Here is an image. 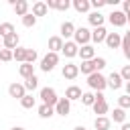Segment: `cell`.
Masks as SVG:
<instances>
[{
  "instance_id": "cell-20",
  "label": "cell",
  "mask_w": 130,
  "mask_h": 130,
  "mask_svg": "<svg viewBox=\"0 0 130 130\" xmlns=\"http://www.w3.org/2000/svg\"><path fill=\"white\" fill-rule=\"evenodd\" d=\"M71 6H73L79 14H85V12H89V8H91V6H89V0H73Z\"/></svg>"
},
{
  "instance_id": "cell-15",
  "label": "cell",
  "mask_w": 130,
  "mask_h": 130,
  "mask_svg": "<svg viewBox=\"0 0 130 130\" xmlns=\"http://www.w3.org/2000/svg\"><path fill=\"white\" fill-rule=\"evenodd\" d=\"M110 126H112V120L108 116H95V120H93L95 130H110Z\"/></svg>"
},
{
  "instance_id": "cell-16",
  "label": "cell",
  "mask_w": 130,
  "mask_h": 130,
  "mask_svg": "<svg viewBox=\"0 0 130 130\" xmlns=\"http://www.w3.org/2000/svg\"><path fill=\"white\" fill-rule=\"evenodd\" d=\"M81 87H77V85H69L67 89H65V98L69 100V102H75V100H81Z\"/></svg>"
},
{
  "instance_id": "cell-45",
  "label": "cell",
  "mask_w": 130,
  "mask_h": 130,
  "mask_svg": "<svg viewBox=\"0 0 130 130\" xmlns=\"http://www.w3.org/2000/svg\"><path fill=\"white\" fill-rule=\"evenodd\" d=\"M10 130H24V128H22V126H12Z\"/></svg>"
},
{
  "instance_id": "cell-29",
  "label": "cell",
  "mask_w": 130,
  "mask_h": 130,
  "mask_svg": "<svg viewBox=\"0 0 130 130\" xmlns=\"http://www.w3.org/2000/svg\"><path fill=\"white\" fill-rule=\"evenodd\" d=\"M79 71H81V73H85V75H91V73H95L93 61H81V65H79Z\"/></svg>"
},
{
  "instance_id": "cell-36",
  "label": "cell",
  "mask_w": 130,
  "mask_h": 130,
  "mask_svg": "<svg viewBox=\"0 0 130 130\" xmlns=\"http://www.w3.org/2000/svg\"><path fill=\"white\" fill-rule=\"evenodd\" d=\"M91 61H93V67H95V71H98V73L106 67V59H104V57H93Z\"/></svg>"
},
{
  "instance_id": "cell-28",
  "label": "cell",
  "mask_w": 130,
  "mask_h": 130,
  "mask_svg": "<svg viewBox=\"0 0 130 130\" xmlns=\"http://www.w3.org/2000/svg\"><path fill=\"white\" fill-rule=\"evenodd\" d=\"M16 30H14V24L12 22H2L0 24V37L4 39V37H8V35H14Z\"/></svg>"
},
{
  "instance_id": "cell-5",
  "label": "cell",
  "mask_w": 130,
  "mask_h": 130,
  "mask_svg": "<svg viewBox=\"0 0 130 130\" xmlns=\"http://www.w3.org/2000/svg\"><path fill=\"white\" fill-rule=\"evenodd\" d=\"M108 20L112 22V26H124L128 20H126V14L122 12V10H112L110 14H108Z\"/></svg>"
},
{
  "instance_id": "cell-24",
  "label": "cell",
  "mask_w": 130,
  "mask_h": 130,
  "mask_svg": "<svg viewBox=\"0 0 130 130\" xmlns=\"http://www.w3.org/2000/svg\"><path fill=\"white\" fill-rule=\"evenodd\" d=\"M47 12H49V8H47L45 2H35V4H32V14H35V16H45Z\"/></svg>"
},
{
  "instance_id": "cell-17",
  "label": "cell",
  "mask_w": 130,
  "mask_h": 130,
  "mask_svg": "<svg viewBox=\"0 0 130 130\" xmlns=\"http://www.w3.org/2000/svg\"><path fill=\"white\" fill-rule=\"evenodd\" d=\"M73 32H75V24H73V22H69V20H65V22L61 24V35H59V37L67 41L69 37H73Z\"/></svg>"
},
{
  "instance_id": "cell-11",
  "label": "cell",
  "mask_w": 130,
  "mask_h": 130,
  "mask_svg": "<svg viewBox=\"0 0 130 130\" xmlns=\"http://www.w3.org/2000/svg\"><path fill=\"white\" fill-rule=\"evenodd\" d=\"M61 73H63V77H65V79H75V77L79 75V65H73V63H67V65H63V69H61Z\"/></svg>"
},
{
  "instance_id": "cell-47",
  "label": "cell",
  "mask_w": 130,
  "mask_h": 130,
  "mask_svg": "<svg viewBox=\"0 0 130 130\" xmlns=\"http://www.w3.org/2000/svg\"><path fill=\"white\" fill-rule=\"evenodd\" d=\"M0 49H2V41H0Z\"/></svg>"
},
{
  "instance_id": "cell-14",
  "label": "cell",
  "mask_w": 130,
  "mask_h": 130,
  "mask_svg": "<svg viewBox=\"0 0 130 130\" xmlns=\"http://www.w3.org/2000/svg\"><path fill=\"white\" fill-rule=\"evenodd\" d=\"M18 47V35L14 32V35H8V37H4L2 39V49H8V51H14Z\"/></svg>"
},
{
  "instance_id": "cell-37",
  "label": "cell",
  "mask_w": 130,
  "mask_h": 130,
  "mask_svg": "<svg viewBox=\"0 0 130 130\" xmlns=\"http://www.w3.org/2000/svg\"><path fill=\"white\" fill-rule=\"evenodd\" d=\"M0 61H2V63L12 61V51H8V49H0Z\"/></svg>"
},
{
  "instance_id": "cell-39",
  "label": "cell",
  "mask_w": 130,
  "mask_h": 130,
  "mask_svg": "<svg viewBox=\"0 0 130 130\" xmlns=\"http://www.w3.org/2000/svg\"><path fill=\"white\" fill-rule=\"evenodd\" d=\"M120 77L124 79V83H126V81H130V65H124V67H122V71H120Z\"/></svg>"
},
{
  "instance_id": "cell-2",
  "label": "cell",
  "mask_w": 130,
  "mask_h": 130,
  "mask_svg": "<svg viewBox=\"0 0 130 130\" xmlns=\"http://www.w3.org/2000/svg\"><path fill=\"white\" fill-rule=\"evenodd\" d=\"M57 63H59V53H47L43 59H41V71H45V73H49V71H53L55 67H57Z\"/></svg>"
},
{
  "instance_id": "cell-18",
  "label": "cell",
  "mask_w": 130,
  "mask_h": 130,
  "mask_svg": "<svg viewBox=\"0 0 130 130\" xmlns=\"http://www.w3.org/2000/svg\"><path fill=\"white\" fill-rule=\"evenodd\" d=\"M106 37H108L106 26H98V28H93V30H91V41H93V43H104V41H106Z\"/></svg>"
},
{
  "instance_id": "cell-13",
  "label": "cell",
  "mask_w": 130,
  "mask_h": 130,
  "mask_svg": "<svg viewBox=\"0 0 130 130\" xmlns=\"http://www.w3.org/2000/svg\"><path fill=\"white\" fill-rule=\"evenodd\" d=\"M87 20H89V24L93 26V28H98V26H104V20H106V16L102 14V12H89L87 14Z\"/></svg>"
},
{
  "instance_id": "cell-22",
  "label": "cell",
  "mask_w": 130,
  "mask_h": 130,
  "mask_svg": "<svg viewBox=\"0 0 130 130\" xmlns=\"http://www.w3.org/2000/svg\"><path fill=\"white\" fill-rule=\"evenodd\" d=\"M18 73H20L24 79H28V77H32V75H35V65H30V63H20Z\"/></svg>"
},
{
  "instance_id": "cell-32",
  "label": "cell",
  "mask_w": 130,
  "mask_h": 130,
  "mask_svg": "<svg viewBox=\"0 0 130 130\" xmlns=\"http://www.w3.org/2000/svg\"><path fill=\"white\" fill-rule=\"evenodd\" d=\"M35 104H37V100H35L30 93H26V95L20 100V106H22L24 110H30V108H35Z\"/></svg>"
},
{
  "instance_id": "cell-40",
  "label": "cell",
  "mask_w": 130,
  "mask_h": 130,
  "mask_svg": "<svg viewBox=\"0 0 130 130\" xmlns=\"http://www.w3.org/2000/svg\"><path fill=\"white\" fill-rule=\"evenodd\" d=\"M89 6H93L95 10H100L102 6H106V0H89Z\"/></svg>"
},
{
  "instance_id": "cell-38",
  "label": "cell",
  "mask_w": 130,
  "mask_h": 130,
  "mask_svg": "<svg viewBox=\"0 0 130 130\" xmlns=\"http://www.w3.org/2000/svg\"><path fill=\"white\" fill-rule=\"evenodd\" d=\"M122 51H124V57L130 61V41L126 37H122Z\"/></svg>"
},
{
  "instance_id": "cell-19",
  "label": "cell",
  "mask_w": 130,
  "mask_h": 130,
  "mask_svg": "<svg viewBox=\"0 0 130 130\" xmlns=\"http://www.w3.org/2000/svg\"><path fill=\"white\" fill-rule=\"evenodd\" d=\"M63 43H65V41H63L59 35H57V37H51V39H49V51H51V53H59V51L63 49Z\"/></svg>"
},
{
  "instance_id": "cell-41",
  "label": "cell",
  "mask_w": 130,
  "mask_h": 130,
  "mask_svg": "<svg viewBox=\"0 0 130 130\" xmlns=\"http://www.w3.org/2000/svg\"><path fill=\"white\" fill-rule=\"evenodd\" d=\"M126 16H130V0H124V10H122Z\"/></svg>"
},
{
  "instance_id": "cell-1",
  "label": "cell",
  "mask_w": 130,
  "mask_h": 130,
  "mask_svg": "<svg viewBox=\"0 0 130 130\" xmlns=\"http://www.w3.org/2000/svg\"><path fill=\"white\" fill-rule=\"evenodd\" d=\"M89 41H91V30H89V28H85V26L75 28V32H73V43H75L77 47L89 45Z\"/></svg>"
},
{
  "instance_id": "cell-48",
  "label": "cell",
  "mask_w": 130,
  "mask_h": 130,
  "mask_svg": "<svg viewBox=\"0 0 130 130\" xmlns=\"http://www.w3.org/2000/svg\"><path fill=\"white\" fill-rule=\"evenodd\" d=\"M126 20H130V16H126Z\"/></svg>"
},
{
  "instance_id": "cell-12",
  "label": "cell",
  "mask_w": 130,
  "mask_h": 130,
  "mask_svg": "<svg viewBox=\"0 0 130 130\" xmlns=\"http://www.w3.org/2000/svg\"><path fill=\"white\" fill-rule=\"evenodd\" d=\"M77 55L81 57V61H91L95 57V49H93V45H83V47H79Z\"/></svg>"
},
{
  "instance_id": "cell-30",
  "label": "cell",
  "mask_w": 130,
  "mask_h": 130,
  "mask_svg": "<svg viewBox=\"0 0 130 130\" xmlns=\"http://www.w3.org/2000/svg\"><path fill=\"white\" fill-rule=\"evenodd\" d=\"M37 24V16L32 14V12H28V14H24L22 16V26H26V28H32Z\"/></svg>"
},
{
  "instance_id": "cell-46",
  "label": "cell",
  "mask_w": 130,
  "mask_h": 130,
  "mask_svg": "<svg viewBox=\"0 0 130 130\" xmlns=\"http://www.w3.org/2000/svg\"><path fill=\"white\" fill-rule=\"evenodd\" d=\"M124 37H126V39H128V41H130V30H128V32H126V35H124Z\"/></svg>"
},
{
  "instance_id": "cell-10",
  "label": "cell",
  "mask_w": 130,
  "mask_h": 130,
  "mask_svg": "<svg viewBox=\"0 0 130 130\" xmlns=\"http://www.w3.org/2000/svg\"><path fill=\"white\" fill-rule=\"evenodd\" d=\"M104 43L108 45V49H118V47H122V37H120V32H108Z\"/></svg>"
},
{
  "instance_id": "cell-7",
  "label": "cell",
  "mask_w": 130,
  "mask_h": 130,
  "mask_svg": "<svg viewBox=\"0 0 130 130\" xmlns=\"http://www.w3.org/2000/svg\"><path fill=\"white\" fill-rule=\"evenodd\" d=\"M71 112V102L67 100V98H59V102L55 104V114H59V116H67Z\"/></svg>"
},
{
  "instance_id": "cell-42",
  "label": "cell",
  "mask_w": 130,
  "mask_h": 130,
  "mask_svg": "<svg viewBox=\"0 0 130 130\" xmlns=\"http://www.w3.org/2000/svg\"><path fill=\"white\" fill-rule=\"evenodd\" d=\"M124 87H126V95H130V81H126V83H124Z\"/></svg>"
},
{
  "instance_id": "cell-31",
  "label": "cell",
  "mask_w": 130,
  "mask_h": 130,
  "mask_svg": "<svg viewBox=\"0 0 130 130\" xmlns=\"http://www.w3.org/2000/svg\"><path fill=\"white\" fill-rule=\"evenodd\" d=\"M24 89H28V91H35L37 87H39V79H37V75H32V77H28V79H24Z\"/></svg>"
},
{
  "instance_id": "cell-8",
  "label": "cell",
  "mask_w": 130,
  "mask_h": 130,
  "mask_svg": "<svg viewBox=\"0 0 130 130\" xmlns=\"http://www.w3.org/2000/svg\"><path fill=\"white\" fill-rule=\"evenodd\" d=\"M106 83H108V87H110V89H120V87L124 85V79L120 77V73L112 71V73L106 77Z\"/></svg>"
},
{
  "instance_id": "cell-21",
  "label": "cell",
  "mask_w": 130,
  "mask_h": 130,
  "mask_svg": "<svg viewBox=\"0 0 130 130\" xmlns=\"http://www.w3.org/2000/svg\"><path fill=\"white\" fill-rule=\"evenodd\" d=\"M12 8H14L16 16H24V14H28V2H26V0H16V4H14Z\"/></svg>"
},
{
  "instance_id": "cell-27",
  "label": "cell",
  "mask_w": 130,
  "mask_h": 130,
  "mask_svg": "<svg viewBox=\"0 0 130 130\" xmlns=\"http://www.w3.org/2000/svg\"><path fill=\"white\" fill-rule=\"evenodd\" d=\"M53 114H55V108H53V106H45V104L39 106V116H41V118L47 120V118H51Z\"/></svg>"
},
{
  "instance_id": "cell-4",
  "label": "cell",
  "mask_w": 130,
  "mask_h": 130,
  "mask_svg": "<svg viewBox=\"0 0 130 130\" xmlns=\"http://www.w3.org/2000/svg\"><path fill=\"white\" fill-rule=\"evenodd\" d=\"M39 98H41V102H43L45 106H53V108H55V104L59 102L57 91H55L53 87H43V89H41V93H39Z\"/></svg>"
},
{
  "instance_id": "cell-44",
  "label": "cell",
  "mask_w": 130,
  "mask_h": 130,
  "mask_svg": "<svg viewBox=\"0 0 130 130\" xmlns=\"http://www.w3.org/2000/svg\"><path fill=\"white\" fill-rule=\"evenodd\" d=\"M73 130H87V128H85V126H75Z\"/></svg>"
},
{
  "instance_id": "cell-9",
  "label": "cell",
  "mask_w": 130,
  "mask_h": 130,
  "mask_svg": "<svg viewBox=\"0 0 130 130\" xmlns=\"http://www.w3.org/2000/svg\"><path fill=\"white\" fill-rule=\"evenodd\" d=\"M61 53H63L67 59H73V57L79 53V47H77L73 41H65V43H63V49H61Z\"/></svg>"
},
{
  "instance_id": "cell-3",
  "label": "cell",
  "mask_w": 130,
  "mask_h": 130,
  "mask_svg": "<svg viewBox=\"0 0 130 130\" xmlns=\"http://www.w3.org/2000/svg\"><path fill=\"white\" fill-rule=\"evenodd\" d=\"M87 85L93 89V91H104L106 87H108V83H106V77L102 75V73H91V75H87Z\"/></svg>"
},
{
  "instance_id": "cell-23",
  "label": "cell",
  "mask_w": 130,
  "mask_h": 130,
  "mask_svg": "<svg viewBox=\"0 0 130 130\" xmlns=\"http://www.w3.org/2000/svg\"><path fill=\"white\" fill-rule=\"evenodd\" d=\"M91 108H93V114H98V116H106L108 110H110L108 108V102H93Z\"/></svg>"
},
{
  "instance_id": "cell-34",
  "label": "cell",
  "mask_w": 130,
  "mask_h": 130,
  "mask_svg": "<svg viewBox=\"0 0 130 130\" xmlns=\"http://www.w3.org/2000/svg\"><path fill=\"white\" fill-rule=\"evenodd\" d=\"M118 108H122V110H130V95H120L118 98Z\"/></svg>"
},
{
  "instance_id": "cell-43",
  "label": "cell",
  "mask_w": 130,
  "mask_h": 130,
  "mask_svg": "<svg viewBox=\"0 0 130 130\" xmlns=\"http://www.w3.org/2000/svg\"><path fill=\"white\" fill-rule=\"evenodd\" d=\"M120 130H130V122H124V124H122V128H120Z\"/></svg>"
},
{
  "instance_id": "cell-35",
  "label": "cell",
  "mask_w": 130,
  "mask_h": 130,
  "mask_svg": "<svg viewBox=\"0 0 130 130\" xmlns=\"http://www.w3.org/2000/svg\"><path fill=\"white\" fill-rule=\"evenodd\" d=\"M37 51L35 49H26V59H24V63H30V65H35V61H37Z\"/></svg>"
},
{
  "instance_id": "cell-6",
  "label": "cell",
  "mask_w": 130,
  "mask_h": 130,
  "mask_svg": "<svg viewBox=\"0 0 130 130\" xmlns=\"http://www.w3.org/2000/svg\"><path fill=\"white\" fill-rule=\"evenodd\" d=\"M8 95L14 98V100H22V98L26 95V89H24L22 83H10V85H8Z\"/></svg>"
},
{
  "instance_id": "cell-25",
  "label": "cell",
  "mask_w": 130,
  "mask_h": 130,
  "mask_svg": "<svg viewBox=\"0 0 130 130\" xmlns=\"http://www.w3.org/2000/svg\"><path fill=\"white\" fill-rule=\"evenodd\" d=\"M12 59H14V61H18V63H24V59H26V49L18 45V47L12 51Z\"/></svg>"
},
{
  "instance_id": "cell-26",
  "label": "cell",
  "mask_w": 130,
  "mask_h": 130,
  "mask_svg": "<svg viewBox=\"0 0 130 130\" xmlns=\"http://www.w3.org/2000/svg\"><path fill=\"white\" fill-rule=\"evenodd\" d=\"M110 120H114V122H118V124H124V122H126V110L116 108V110L112 112V118H110Z\"/></svg>"
},
{
  "instance_id": "cell-33",
  "label": "cell",
  "mask_w": 130,
  "mask_h": 130,
  "mask_svg": "<svg viewBox=\"0 0 130 130\" xmlns=\"http://www.w3.org/2000/svg\"><path fill=\"white\" fill-rule=\"evenodd\" d=\"M93 102H95V95L91 91H83L81 93V104L83 106H93Z\"/></svg>"
}]
</instances>
